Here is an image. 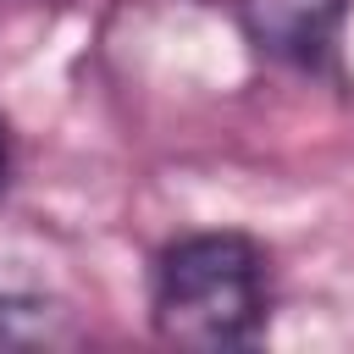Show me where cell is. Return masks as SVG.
<instances>
[{"instance_id": "obj_1", "label": "cell", "mask_w": 354, "mask_h": 354, "mask_svg": "<svg viewBox=\"0 0 354 354\" xmlns=\"http://www.w3.org/2000/svg\"><path fill=\"white\" fill-rule=\"evenodd\" d=\"M271 326V249L238 227L183 232L149 260V332L171 348L232 354Z\"/></svg>"}, {"instance_id": "obj_2", "label": "cell", "mask_w": 354, "mask_h": 354, "mask_svg": "<svg viewBox=\"0 0 354 354\" xmlns=\"http://www.w3.org/2000/svg\"><path fill=\"white\" fill-rule=\"evenodd\" d=\"M354 0H227L243 44L299 77H343V22Z\"/></svg>"}, {"instance_id": "obj_3", "label": "cell", "mask_w": 354, "mask_h": 354, "mask_svg": "<svg viewBox=\"0 0 354 354\" xmlns=\"http://www.w3.org/2000/svg\"><path fill=\"white\" fill-rule=\"evenodd\" d=\"M72 343H83L72 304L50 293L0 288V348H72Z\"/></svg>"}, {"instance_id": "obj_4", "label": "cell", "mask_w": 354, "mask_h": 354, "mask_svg": "<svg viewBox=\"0 0 354 354\" xmlns=\"http://www.w3.org/2000/svg\"><path fill=\"white\" fill-rule=\"evenodd\" d=\"M11 183H17V133H11V122L0 116V199L11 194Z\"/></svg>"}]
</instances>
